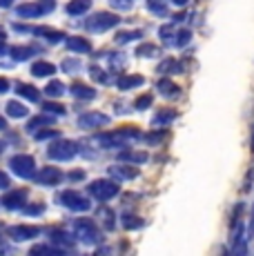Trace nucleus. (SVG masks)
<instances>
[{
    "mask_svg": "<svg viewBox=\"0 0 254 256\" xmlns=\"http://www.w3.org/2000/svg\"><path fill=\"white\" fill-rule=\"evenodd\" d=\"M252 152H254V130H252Z\"/></svg>",
    "mask_w": 254,
    "mask_h": 256,
    "instance_id": "obj_2",
    "label": "nucleus"
},
{
    "mask_svg": "<svg viewBox=\"0 0 254 256\" xmlns=\"http://www.w3.org/2000/svg\"><path fill=\"white\" fill-rule=\"evenodd\" d=\"M250 238H254V208H252V216H250V232H248Z\"/></svg>",
    "mask_w": 254,
    "mask_h": 256,
    "instance_id": "obj_1",
    "label": "nucleus"
}]
</instances>
